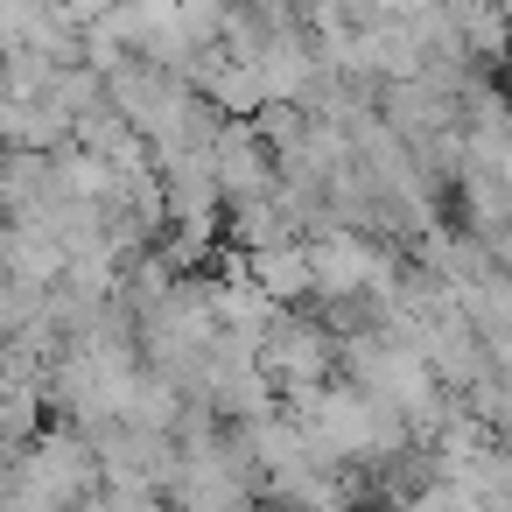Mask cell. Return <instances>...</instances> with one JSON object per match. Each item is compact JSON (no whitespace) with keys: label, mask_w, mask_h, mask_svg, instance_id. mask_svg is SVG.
I'll use <instances>...</instances> for the list:
<instances>
[{"label":"cell","mask_w":512,"mask_h":512,"mask_svg":"<svg viewBox=\"0 0 512 512\" xmlns=\"http://www.w3.org/2000/svg\"><path fill=\"white\" fill-rule=\"evenodd\" d=\"M246 274H253L281 309H309V302H316V253H309V239H274V246L246 253Z\"/></svg>","instance_id":"cell-1"}]
</instances>
